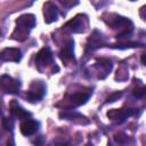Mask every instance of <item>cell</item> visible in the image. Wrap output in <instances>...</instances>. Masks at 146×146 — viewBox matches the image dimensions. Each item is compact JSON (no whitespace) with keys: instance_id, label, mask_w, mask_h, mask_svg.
<instances>
[{"instance_id":"1","label":"cell","mask_w":146,"mask_h":146,"mask_svg":"<svg viewBox=\"0 0 146 146\" xmlns=\"http://www.w3.org/2000/svg\"><path fill=\"white\" fill-rule=\"evenodd\" d=\"M34 26H35V16L33 14L21 15L16 19V27L11 34L13 39L18 41H24L29 36L30 31Z\"/></svg>"},{"instance_id":"2","label":"cell","mask_w":146,"mask_h":146,"mask_svg":"<svg viewBox=\"0 0 146 146\" xmlns=\"http://www.w3.org/2000/svg\"><path fill=\"white\" fill-rule=\"evenodd\" d=\"M92 95V90L90 88H82L80 90H74L73 92H67L65 98L63 99L64 107L66 110L75 108L84 103L90 98Z\"/></svg>"},{"instance_id":"3","label":"cell","mask_w":146,"mask_h":146,"mask_svg":"<svg viewBox=\"0 0 146 146\" xmlns=\"http://www.w3.org/2000/svg\"><path fill=\"white\" fill-rule=\"evenodd\" d=\"M114 18H111L108 24L112 26V29H120V33L116 35L117 39H123L128 36L132 30H133V24L130 19L119 16V15H112Z\"/></svg>"},{"instance_id":"4","label":"cell","mask_w":146,"mask_h":146,"mask_svg":"<svg viewBox=\"0 0 146 146\" xmlns=\"http://www.w3.org/2000/svg\"><path fill=\"white\" fill-rule=\"evenodd\" d=\"M88 26V18L86 15L79 14L71 21H68L64 26L63 30L68 31L71 33H82L87 30Z\"/></svg>"},{"instance_id":"5","label":"cell","mask_w":146,"mask_h":146,"mask_svg":"<svg viewBox=\"0 0 146 146\" xmlns=\"http://www.w3.org/2000/svg\"><path fill=\"white\" fill-rule=\"evenodd\" d=\"M44 95H46V84L42 81L38 80L31 83L30 89L25 95V98L30 103H35V102L41 100Z\"/></svg>"},{"instance_id":"6","label":"cell","mask_w":146,"mask_h":146,"mask_svg":"<svg viewBox=\"0 0 146 146\" xmlns=\"http://www.w3.org/2000/svg\"><path fill=\"white\" fill-rule=\"evenodd\" d=\"M0 87L5 92L16 95L21 90V82L7 74H3L0 76Z\"/></svg>"},{"instance_id":"7","label":"cell","mask_w":146,"mask_h":146,"mask_svg":"<svg viewBox=\"0 0 146 146\" xmlns=\"http://www.w3.org/2000/svg\"><path fill=\"white\" fill-rule=\"evenodd\" d=\"M52 63H54V58H52V52H51L50 48H48V47L42 48L38 52L36 58H35V64H36L38 68L42 70L44 67L50 66Z\"/></svg>"},{"instance_id":"8","label":"cell","mask_w":146,"mask_h":146,"mask_svg":"<svg viewBox=\"0 0 146 146\" xmlns=\"http://www.w3.org/2000/svg\"><path fill=\"white\" fill-rule=\"evenodd\" d=\"M132 114V110L130 108H120V110H111L107 112L108 119L114 123H122Z\"/></svg>"},{"instance_id":"9","label":"cell","mask_w":146,"mask_h":146,"mask_svg":"<svg viewBox=\"0 0 146 146\" xmlns=\"http://www.w3.org/2000/svg\"><path fill=\"white\" fill-rule=\"evenodd\" d=\"M105 44V39L103 36V33L95 30L92 34L89 36L87 42V51H94Z\"/></svg>"},{"instance_id":"10","label":"cell","mask_w":146,"mask_h":146,"mask_svg":"<svg viewBox=\"0 0 146 146\" xmlns=\"http://www.w3.org/2000/svg\"><path fill=\"white\" fill-rule=\"evenodd\" d=\"M22 59V51L18 48H5L0 52V60L18 63Z\"/></svg>"},{"instance_id":"11","label":"cell","mask_w":146,"mask_h":146,"mask_svg":"<svg viewBox=\"0 0 146 146\" xmlns=\"http://www.w3.org/2000/svg\"><path fill=\"white\" fill-rule=\"evenodd\" d=\"M43 16H44V22L47 24L56 22L58 19V8L52 2L47 1L43 5Z\"/></svg>"},{"instance_id":"12","label":"cell","mask_w":146,"mask_h":146,"mask_svg":"<svg viewBox=\"0 0 146 146\" xmlns=\"http://www.w3.org/2000/svg\"><path fill=\"white\" fill-rule=\"evenodd\" d=\"M40 123L33 119H27V120H23L21 123V132L24 136H32L34 135L38 130H39Z\"/></svg>"},{"instance_id":"13","label":"cell","mask_w":146,"mask_h":146,"mask_svg":"<svg viewBox=\"0 0 146 146\" xmlns=\"http://www.w3.org/2000/svg\"><path fill=\"white\" fill-rule=\"evenodd\" d=\"M59 57L63 62H70L74 59V41L72 39L67 40V42L63 46L59 51Z\"/></svg>"},{"instance_id":"14","label":"cell","mask_w":146,"mask_h":146,"mask_svg":"<svg viewBox=\"0 0 146 146\" xmlns=\"http://www.w3.org/2000/svg\"><path fill=\"white\" fill-rule=\"evenodd\" d=\"M10 111H11V114L19 119V120H27V119H31V113L27 112L26 110H24L17 102H11L10 104Z\"/></svg>"},{"instance_id":"15","label":"cell","mask_w":146,"mask_h":146,"mask_svg":"<svg viewBox=\"0 0 146 146\" xmlns=\"http://www.w3.org/2000/svg\"><path fill=\"white\" fill-rule=\"evenodd\" d=\"M96 66L99 68V71L102 70V72L104 73V78L111 72V70L113 67L112 62L110 59H107V58H100V59H98L97 63H96Z\"/></svg>"},{"instance_id":"16","label":"cell","mask_w":146,"mask_h":146,"mask_svg":"<svg viewBox=\"0 0 146 146\" xmlns=\"http://www.w3.org/2000/svg\"><path fill=\"white\" fill-rule=\"evenodd\" d=\"M60 117L65 119V120H71V121H76V119H80L82 121H84L86 123H89V121L87 120L86 116H83L82 114L78 113V112H72V111H66V112H62L59 114Z\"/></svg>"},{"instance_id":"17","label":"cell","mask_w":146,"mask_h":146,"mask_svg":"<svg viewBox=\"0 0 146 146\" xmlns=\"http://www.w3.org/2000/svg\"><path fill=\"white\" fill-rule=\"evenodd\" d=\"M141 46V43L139 42H121V43H115V44H111L112 48L115 49H127V48H135V47H139Z\"/></svg>"},{"instance_id":"18","label":"cell","mask_w":146,"mask_h":146,"mask_svg":"<svg viewBox=\"0 0 146 146\" xmlns=\"http://www.w3.org/2000/svg\"><path fill=\"white\" fill-rule=\"evenodd\" d=\"M2 127L6 129V130H13L14 129V121L13 119H9V117H3L2 119Z\"/></svg>"},{"instance_id":"19","label":"cell","mask_w":146,"mask_h":146,"mask_svg":"<svg viewBox=\"0 0 146 146\" xmlns=\"http://www.w3.org/2000/svg\"><path fill=\"white\" fill-rule=\"evenodd\" d=\"M145 92H146V89L144 86L141 87H137L133 89V96L137 97V98H143L145 96Z\"/></svg>"},{"instance_id":"20","label":"cell","mask_w":146,"mask_h":146,"mask_svg":"<svg viewBox=\"0 0 146 146\" xmlns=\"http://www.w3.org/2000/svg\"><path fill=\"white\" fill-rule=\"evenodd\" d=\"M115 140H116L117 143H120V144H124V143H127V141L129 140V138H128V136H127L125 133L119 132V133L115 135Z\"/></svg>"},{"instance_id":"21","label":"cell","mask_w":146,"mask_h":146,"mask_svg":"<svg viewBox=\"0 0 146 146\" xmlns=\"http://www.w3.org/2000/svg\"><path fill=\"white\" fill-rule=\"evenodd\" d=\"M122 96V92L120 91H117V92H114V94H111L107 98H106V103H113V102H115V100H117L120 97Z\"/></svg>"},{"instance_id":"22","label":"cell","mask_w":146,"mask_h":146,"mask_svg":"<svg viewBox=\"0 0 146 146\" xmlns=\"http://www.w3.org/2000/svg\"><path fill=\"white\" fill-rule=\"evenodd\" d=\"M87 146H92V144H88V145H87Z\"/></svg>"}]
</instances>
